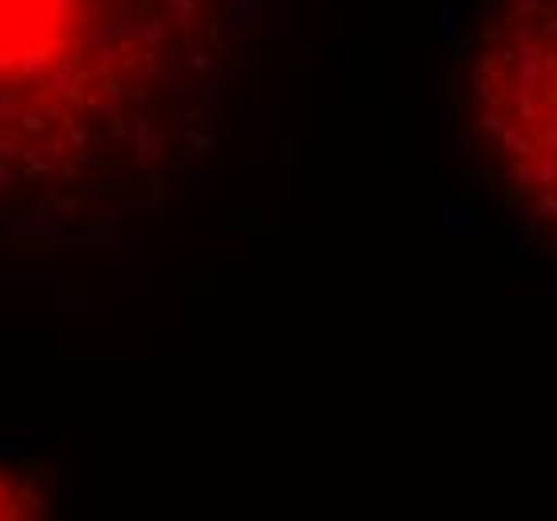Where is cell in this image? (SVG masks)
Returning <instances> with one entry per match:
<instances>
[{
    "label": "cell",
    "mask_w": 557,
    "mask_h": 521,
    "mask_svg": "<svg viewBox=\"0 0 557 521\" xmlns=\"http://www.w3.org/2000/svg\"><path fill=\"white\" fill-rule=\"evenodd\" d=\"M473 128L506 177L557 213V16L509 13L473 69Z\"/></svg>",
    "instance_id": "obj_2"
},
{
    "label": "cell",
    "mask_w": 557,
    "mask_h": 521,
    "mask_svg": "<svg viewBox=\"0 0 557 521\" xmlns=\"http://www.w3.org/2000/svg\"><path fill=\"white\" fill-rule=\"evenodd\" d=\"M242 0H0V221L152 193L197 145Z\"/></svg>",
    "instance_id": "obj_1"
},
{
    "label": "cell",
    "mask_w": 557,
    "mask_h": 521,
    "mask_svg": "<svg viewBox=\"0 0 557 521\" xmlns=\"http://www.w3.org/2000/svg\"><path fill=\"white\" fill-rule=\"evenodd\" d=\"M45 494L40 485L33 482L28 470H16V466H0V518H40L45 513Z\"/></svg>",
    "instance_id": "obj_3"
}]
</instances>
